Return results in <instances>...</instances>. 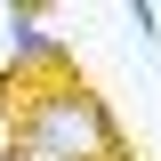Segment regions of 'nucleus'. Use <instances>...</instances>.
Returning <instances> with one entry per match:
<instances>
[{"label":"nucleus","instance_id":"nucleus-1","mask_svg":"<svg viewBox=\"0 0 161 161\" xmlns=\"http://www.w3.org/2000/svg\"><path fill=\"white\" fill-rule=\"evenodd\" d=\"M0 113H8L0 161H129L121 121L80 80V64L73 73H40V80H8L0 73Z\"/></svg>","mask_w":161,"mask_h":161},{"label":"nucleus","instance_id":"nucleus-2","mask_svg":"<svg viewBox=\"0 0 161 161\" xmlns=\"http://www.w3.org/2000/svg\"><path fill=\"white\" fill-rule=\"evenodd\" d=\"M129 24H137L145 40H161V8H153V0H129Z\"/></svg>","mask_w":161,"mask_h":161}]
</instances>
